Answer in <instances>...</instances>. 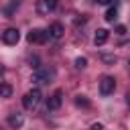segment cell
<instances>
[{"mask_svg":"<svg viewBox=\"0 0 130 130\" xmlns=\"http://www.w3.org/2000/svg\"><path fill=\"white\" fill-rule=\"evenodd\" d=\"M41 98H43L41 89H39V87H32L30 91H26V93H24V98H22V106H24L26 110H32V108H37V106H39Z\"/></svg>","mask_w":130,"mask_h":130,"instance_id":"cell-1","label":"cell"},{"mask_svg":"<svg viewBox=\"0 0 130 130\" xmlns=\"http://www.w3.org/2000/svg\"><path fill=\"white\" fill-rule=\"evenodd\" d=\"M26 39H28V43H35V45H43V43H47V39H49V30H43V28H35V30H30V32L26 35Z\"/></svg>","mask_w":130,"mask_h":130,"instance_id":"cell-2","label":"cell"},{"mask_svg":"<svg viewBox=\"0 0 130 130\" xmlns=\"http://www.w3.org/2000/svg\"><path fill=\"white\" fill-rule=\"evenodd\" d=\"M51 77H53V71H51V69H43V67H39V69L32 71V81L39 83V85H41V83H49Z\"/></svg>","mask_w":130,"mask_h":130,"instance_id":"cell-3","label":"cell"},{"mask_svg":"<svg viewBox=\"0 0 130 130\" xmlns=\"http://www.w3.org/2000/svg\"><path fill=\"white\" fill-rule=\"evenodd\" d=\"M114 89H116V79H114V77L106 75V77L100 79V93H102V95H110Z\"/></svg>","mask_w":130,"mask_h":130,"instance_id":"cell-4","label":"cell"},{"mask_svg":"<svg viewBox=\"0 0 130 130\" xmlns=\"http://www.w3.org/2000/svg\"><path fill=\"white\" fill-rule=\"evenodd\" d=\"M2 41H4L6 45H16V43L20 41V32H18V28H6V30L2 32Z\"/></svg>","mask_w":130,"mask_h":130,"instance_id":"cell-5","label":"cell"},{"mask_svg":"<svg viewBox=\"0 0 130 130\" xmlns=\"http://www.w3.org/2000/svg\"><path fill=\"white\" fill-rule=\"evenodd\" d=\"M57 0H39L37 2V12L39 14H49L51 10H55Z\"/></svg>","mask_w":130,"mask_h":130,"instance_id":"cell-6","label":"cell"},{"mask_svg":"<svg viewBox=\"0 0 130 130\" xmlns=\"http://www.w3.org/2000/svg\"><path fill=\"white\" fill-rule=\"evenodd\" d=\"M61 102H63V93H61V91H55V93L47 100V110H59V108H61Z\"/></svg>","mask_w":130,"mask_h":130,"instance_id":"cell-7","label":"cell"},{"mask_svg":"<svg viewBox=\"0 0 130 130\" xmlns=\"http://www.w3.org/2000/svg\"><path fill=\"white\" fill-rule=\"evenodd\" d=\"M8 124H10L12 130H18V128L24 124V116H22V114H10V116H8Z\"/></svg>","mask_w":130,"mask_h":130,"instance_id":"cell-8","label":"cell"},{"mask_svg":"<svg viewBox=\"0 0 130 130\" xmlns=\"http://www.w3.org/2000/svg\"><path fill=\"white\" fill-rule=\"evenodd\" d=\"M63 32H65V28H63L61 22H53L51 28H49V37H53V39H61Z\"/></svg>","mask_w":130,"mask_h":130,"instance_id":"cell-9","label":"cell"},{"mask_svg":"<svg viewBox=\"0 0 130 130\" xmlns=\"http://www.w3.org/2000/svg\"><path fill=\"white\" fill-rule=\"evenodd\" d=\"M108 37H110V32H108L106 28H98V30H95V37H93V43H95V47L104 45V43L108 41Z\"/></svg>","mask_w":130,"mask_h":130,"instance_id":"cell-10","label":"cell"},{"mask_svg":"<svg viewBox=\"0 0 130 130\" xmlns=\"http://www.w3.org/2000/svg\"><path fill=\"white\" fill-rule=\"evenodd\" d=\"M12 95V85L10 83H0V98H10Z\"/></svg>","mask_w":130,"mask_h":130,"instance_id":"cell-11","label":"cell"},{"mask_svg":"<svg viewBox=\"0 0 130 130\" xmlns=\"http://www.w3.org/2000/svg\"><path fill=\"white\" fill-rule=\"evenodd\" d=\"M116 16H118V8H116V6L108 8V12H106V20H108V22H114Z\"/></svg>","mask_w":130,"mask_h":130,"instance_id":"cell-12","label":"cell"},{"mask_svg":"<svg viewBox=\"0 0 130 130\" xmlns=\"http://www.w3.org/2000/svg\"><path fill=\"white\" fill-rule=\"evenodd\" d=\"M85 65H87V59H85V57H77V59H75V67H77V69H83Z\"/></svg>","mask_w":130,"mask_h":130,"instance_id":"cell-13","label":"cell"},{"mask_svg":"<svg viewBox=\"0 0 130 130\" xmlns=\"http://www.w3.org/2000/svg\"><path fill=\"white\" fill-rule=\"evenodd\" d=\"M75 104H77V106H83V108L89 106V102L85 100V95H77V98H75Z\"/></svg>","mask_w":130,"mask_h":130,"instance_id":"cell-14","label":"cell"},{"mask_svg":"<svg viewBox=\"0 0 130 130\" xmlns=\"http://www.w3.org/2000/svg\"><path fill=\"white\" fill-rule=\"evenodd\" d=\"M102 59H104L106 63H116V57H114V55H104Z\"/></svg>","mask_w":130,"mask_h":130,"instance_id":"cell-15","label":"cell"},{"mask_svg":"<svg viewBox=\"0 0 130 130\" xmlns=\"http://www.w3.org/2000/svg\"><path fill=\"white\" fill-rule=\"evenodd\" d=\"M116 32H118V35H124V32H126V26L118 24V26H116Z\"/></svg>","mask_w":130,"mask_h":130,"instance_id":"cell-16","label":"cell"},{"mask_svg":"<svg viewBox=\"0 0 130 130\" xmlns=\"http://www.w3.org/2000/svg\"><path fill=\"white\" fill-rule=\"evenodd\" d=\"M95 2H98V4H110L112 0H95Z\"/></svg>","mask_w":130,"mask_h":130,"instance_id":"cell-17","label":"cell"},{"mask_svg":"<svg viewBox=\"0 0 130 130\" xmlns=\"http://www.w3.org/2000/svg\"><path fill=\"white\" fill-rule=\"evenodd\" d=\"M93 130H102V124H93Z\"/></svg>","mask_w":130,"mask_h":130,"instance_id":"cell-18","label":"cell"},{"mask_svg":"<svg viewBox=\"0 0 130 130\" xmlns=\"http://www.w3.org/2000/svg\"><path fill=\"white\" fill-rule=\"evenodd\" d=\"M2 73H4V67H2V65H0V75H2Z\"/></svg>","mask_w":130,"mask_h":130,"instance_id":"cell-19","label":"cell"},{"mask_svg":"<svg viewBox=\"0 0 130 130\" xmlns=\"http://www.w3.org/2000/svg\"><path fill=\"white\" fill-rule=\"evenodd\" d=\"M128 104H130V98H128Z\"/></svg>","mask_w":130,"mask_h":130,"instance_id":"cell-20","label":"cell"},{"mask_svg":"<svg viewBox=\"0 0 130 130\" xmlns=\"http://www.w3.org/2000/svg\"><path fill=\"white\" fill-rule=\"evenodd\" d=\"M128 67H130V61H128Z\"/></svg>","mask_w":130,"mask_h":130,"instance_id":"cell-21","label":"cell"}]
</instances>
